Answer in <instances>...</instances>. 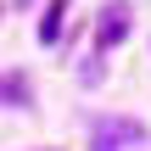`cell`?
<instances>
[{"label": "cell", "instance_id": "3957f363", "mask_svg": "<svg viewBox=\"0 0 151 151\" xmlns=\"http://www.w3.org/2000/svg\"><path fill=\"white\" fill-rule=\"evenodd\" d=\"M118 140H140V123H101L95 129V151H118Z\"/></svg>", "mask_w": 151, "mask_h": 151}, {"label": "cell", "instance_id": "7a4b0ae2", "mask_svg": "<svg viewBox=\"0 0 151 151\" xmlns=\"http://www.w3.org/2000/svg\"><path fill=\"white\" fill-rule=\"evenodd\" d=\"M62 22H67V0H50L45 17H39V45H56L62 39Z\"/></svg>", "mask_w": 151, "mask_h": 151}, {"label": "cell", "instance_id": "6da1fadb", "mask_svg": "<svg viewBox=\"0 0 151 151\" xmlns=\"http://www.w3.org/2000/svg\"><path fill=\"white\" fill-rule=\"evenodd\" d=\"M123 34H129V6H106V11H101V22H95V50L123 45Z\"/></svg>", "mask_w": 151, "mask_h": 151}, {"label": "cell", "instance_id": "277c9868", "mask_svg": "<svg viewBox=\"0 0 151 151\" xmlns=\"http://www.w3.org/2000/svg\"><path fill=\"white\" fill-rule=\"evenodd\" d=\"M0 101L6 106H28V78L22 73H0Z\"/></svg>", "mask_w": 151, "mask_h": 151}]
</instances>
